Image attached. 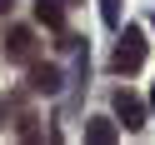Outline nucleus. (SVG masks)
<instances>
[{"instance_id":"obj_1","label":"nucleus","mask_w":155,"mask_h":145,"mask_svg":"<svg viewBox=\"0 0 155 145\" xmlns=\"http://www.w3.org/2000/svg\"><path fill=\"white\" fill-rule=\"evenodd\" d=\"M110 65H115L120 75H135V70L145 65V30H140V25H125V35H120V45H115Z\"/></svg>"},{"instance_id":"obj_2","label":"nucleus","mask_w":155,"mask_h":145,"mask_svg":"<svg viewBox=\"0 0 155 145\" xmlns=\"http://www.w3.org/2000/svg\"><path fill=\"white\" fill-rule=\"evenodd\" d=\"M145 115H150V105H145L135 90H115V120H120L125 130H140Z\"/></svg>"},{"instance_id":"obj_3","label":"nucleus","mask_w":155,"mask_h":145,"mask_svg":"<svg viewBox=\"0 0 155 145\" xmlns=\"http://www.w3.org/2000/svg\"><path fill=\"white\" fill-rule=\"evenodd\" d=\"M5 55L20 60V65L35 60V30H30V25H10V30H5Z\"/></svg>"},{"instance_id":"obj_4","label":"nucleus","mask_w":155,"mask_h":145,"mask_svg":"<svg viewBox=\"0 0 155 145\" xmlns=\"http://www.w3.org/2000/svg\"><path fill=\"white\" fill-rule=\"evenodd\" d=\"M30 90H35V95H55V90H60V70L30 60Z\"/></svg>"},{"instance_id":"obj_5","label":"nucleus","mask_w":155,"mask_h":145,"mask_svg":"<svg viewBox=\"0 0 155 145\" xmlns=\"http://www.w3.org/2000/svg\"><path fill=\"white\" fill-rule=\"evenodd\" d=\"M35 20L50 25V30H60L65 25V0H35Z\"/></svg>"},{"instance_id":"obj_6","label":"nucleus","mask_w":155,"mask_h":145,"mask_svg":"<svg viewBox=\"0 0 155 145\" xmlns=\"http://www.w3.org/2000/svg\"><path fill=\"white\" fill-rule=\"evenodd\" d=\"M115 135H120V125H115V120H105V115H100V120H90V125H85V140H95V145H110Z\"/></svg>"},{"instance_id":"obj_7","label":"nucleus","mask_w":155,"mask_h":145,"mask_svg":"<svg viewBox=\"0 0 155 145\" xmlns=\"http://www.w3.org/2000/svg\"><path fill=\"white\" fill-rule=\"evenodd\" d=\"M100 15H105V25H120V0H100Z\"/></svg>"},{"instance_id":"obj_8","label":"nucleus","mask_w":155,"mask_h":145,"mask_svg":"<svg viewBox=\"0 0 155 145\" xmlns=\"http://www.w3.org/2000/svg\"><path fill=\"white\" fill-rule=\"evenodd\" d=\"M10 5H15V0H0V15H10Z\"/></svg>"},{"instance_id":"obj_9","label":"nucleus","mask_w":155,"mask_h":145,"mask_svg":"<svg viewBox=\"0 0 155 145\" xmlns=\"http://www.w3.org/2000/svg\"><path fill=\"white\" fill-rule=\"evenodd\" d=\"M150 110H155V90H150Z\"/></svg>"}]
</instances>
